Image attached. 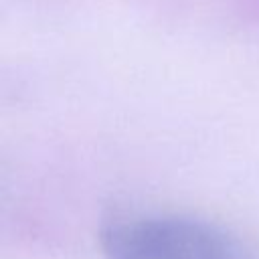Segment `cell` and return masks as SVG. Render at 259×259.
<instances>
[{"instance_id": "cell-1", "label": "cell", "mask_w": 259, "mask_h": 259, "mask_svg": "<svg viewBox=\"0 0 259 259\" xmlns=\"http://www.w3.org/2000/svg\"><path fill=\"white\" fill-rule=\"evenodd\" d=\"M99 245L105 259H257L223 227L180 214L113 221Z\"/></svg>"}]
</instances>
